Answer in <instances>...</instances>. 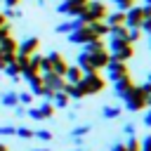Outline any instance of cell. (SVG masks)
<instances>
[{
    "mask_svg": "<svg viewBox=\"0 0 151 151\" xmlns=\"http://www.w3.org/2000/svg\"><path fill=\"white\" fill-rule=\"evenodd\" d=\"M151 92V85L149 83H144V85H134L123 99H125V109L127 111H142V109H146L149 104H146V94Z\"/></svg>",
    "mask_w": 151,
    "mask_h": 151,
    "instance_id": "cell-1",
    "label": "cell"
},
{
    "mask_svg": "<svg viewBox=\"0 0 151 151\" xmlns=\"http://www.w3.org/2000/svg\"><path fill=\"white\" fill-rule=\"evenodd\" d=\"M106 14H109L106 2H101V0H90L87 7H85V12H83L78 19H80L83 24H92V21H104Z\"/></svg>",
    "mask_w": 151,
    "mask_h": 151,
    "instance_id": "cell-2",
    "label": "cell"
},
{
    "mask_svg": "<svg viewBox=\"0 0 151 151\" xmlns=\"http://www.w3.org/2000/svg\"><path fill=\"white\" fill-rule=\"evenodd\" d=\"M106 50H109L111 59H116V61H127V59L134 57V45L127 42V40H113L111 38V42H109Z\"/></svg>",
    "mask_w": 151,
    "mask_h": 151,
    "instance_id": "cell-3",
    "label": "cell"
},
{
    "mask_svg": "<svg viewBox=\"0 0 151 151\" xmlns=\"http://www.w3.org/2000/svg\"><path fill=\"white\" fill-rule=\"evenodd\" d=\"M78 85H80L83 92L90 97V94H99V92L106 87V80L99 76V71H92V73H83V78H80Z\"/></svg>",
    "mask_w": 151,
    "mask_h": 151,
    "instance_id": "cell-4",
    "label": "cell"
},
{
    "mask_svg": "<svg viewBox=\"0 0 151 151\" xmlns=\"http://www.w3.org/2000/svg\"><path fill=\"white\" fill-rule=\"evenodd\" d=\"M87 2H90V0H61V2L57 5V12L73 19V17H80V14L85 12Z\"/></svg>",
    "mask_w": 151,
    "mask_h": 151,
    "instance_id": "cell-5",
    "label": "cell"
},
{
    "mask_svg": "<svg viewBox=\"0 0 151 151\" xmlns=\"http://www.w3.org/2000/svg\"><path fill=\"white\" fill-rule=\"evenodd\" d=\"M68 42L71 45H85V42H90V40H94L97 35H94V31L90 28V24H83L80 28H76V31H71L68 35Z\"/></svg>",
    "mask_w": 151,
    "mask_h": 151,
    "instance_id": "cell-6",
    "label": "cell"
},
{
    "mask_svg": "<svg viewBox=\"0 0 151 151\" xmlns=\"http://www.w3.org/2000/svg\"><path fill=\"white\" fill-rule=\"evenodd\" d=\"M47 61H50V71L57 73V76H64L66 68H68V61H66V57L61 52H50L47 54Z\"/></svg>",
    "mask_w": 151,
    "mask_h": 151,
    "instance_id": "cell-7",
    "label": "cell"
},
{
    "mask_svg": "<svg viewBox=\"0 0 151 151\" xmlns=\"http://www.w3.org/2000/svg\"><path fill=\"white\" fill-rule=\"evenodd\" d=\"M52 113H54V106H52V101H42L40 106L26 109V116H31L33 120H47V118H52Z\"/></svg>",
    "mask_w": 151,
    "mask_h": 151,
    "instance_id": "cell-8",
    "label": "cell"
},
{
    "mask_svg": "<svg viewBox=\"0 0 151 151\" xmlns=\"http://www.w3.org/2000/svg\"><path fill=\"white\" fill-rule=\"evenodd\" d=\"M142 21H144V7L132 5V7L125 12V26H127V28H139Z\"/></svg>",
    "mask_w": 151,
    "mask_h": 151,
    "instance_id": "cell-9",
    "label": "cell"
},
{
    "mask_svg": "<svg viewBox=\"0 0 151 151\" xmlns=\"http://www.w3.org/2000/svg\"><path fill=\"white\" fill-rule=\"evenodd\" d=\"M106 71H109V78H111V80H118V78H123V76H130L127 61H116V59H111V61L106 64Z\"/></svg>",
    "mask_w": 151,
    "mask_h": 151,
    "instance_id": "cell-10",
    "label": "cell"
},
{
    "mask_svg": "<svg viewBox=\"0 0 151 151\" xmlns=\"http://www.w3.org/2000/svg\"><path fill=\"white\" fill-rule=\"evenodd\" d=\"M42 76V85L50 90V92H59V90H64V85H66V80H64V76H57V73H40Z\"/></svg>",
    "mask_w": 151,
    "mask_h": 151,
    "instance_id": "cell-11",
    "label": "cell"
},
{
    "mask_svg": "<svg viewBox=\"0 0 151 151\" xmlns=\"http://www.w3.org/2000/svg\"><path fill=\"white\" fill-rule=\"evenodd\" d=\"M134 87V80H132V76H123V78H118V80H113V92L123 99L130 90Z\"/></svg>",
    "mask_w": 151,
    "mask_h": 151,
    "instance_id": "cell-12",
    "label": "cell"
},
{
    "mask_svg": "<svg viewBox=\"0 0 151 151\" xmlns=\"http://www.w3.org/2000/svg\"><path fill=\"white\" fill-rule=\"evenodd\" d=\"M38 50H40V40H38V38H26V40L19 42L17 54H26V57H31V54H35Z\"/></svg>",
    "mask_w": 151,
    "mask_h": 151,
    "instance_id": "cell-13",
    "label": "cell"
},
{
    "mask_svg": "<svg viewBox=\"0 0 151 151\" xmlns=\"http://www.w3.org/2000/svg\"><path fill=\"white\" fill-rule=\"evenodd\" d=\"M90 61H92V68L99 71V68H106V64L111 61V54H109V50H99V52L90 54Z\"/></svg>",
    "mask_w": 151,
    "mask_h": 151,
    "instance_id": "cell-14",
    "label": "cell"
},
{
    "mask_svg": "<svg viewBox=\"0 0 151 151\" xmlns=\"http://www.w3.org/2000/svg\"><path fill=\"white\" fill-rule=\"evenodd\" d=\"M83 26V21L78 19V17H73V19H68V21H61V24H57V33H61V35H68L71 31H76V28H80Z\"/></svg>",
    "mask_w": 151,
    "mask_h": 151,
    "instance_id": "cell-15",
    "label": "cell"
},
{
    "mask_svg": "<svg viewBox=\"0 0 151 151\" xmlns=\"http://www.w3.org/2000/svg\"><path fill=\"white\" fill-rule=\"evenodd\" d=\"M17 50H19V40H17L14 35H7V38L0 40V52H5V54H17Z\"/></svg>",
    "mask_w": 151,
    "mask_h": 151,
    "instance_id": "cell-16",
    "label": "cell"
},
{
    "mask_svg": "<svg viewBox=\"0 0 151 151\" xmlns=\"http://www.w3.org/2000/svg\"><path fill=\"white\" fill-rule=\"evenodd\" d=\"M104 21H106L109 26H125V12H120V9H116V12H109Z\"/></svg>",
    "mask_w": 151,
    "mask_h": 151,
    "instance_id": "cell-17",
    "label": "cell"
},
{
    "mask_svg": "<svg viewBox=\"0 0 151 151\" xmlns=\"http://www.w3.org/2000/svg\"><path fill=\"white\" fill-rule=\"evenodd\" d=\"M80 78H83V71H80V66H71L68 64V68H66V73H64V80L66 83H80Z\"/></svg>",
    "mask_w": 151,
    "mask_h": 151,
    "instance_id": "cell-18",
    "label": "cell"
},
{
    "mask_svg": "<svg viewBox=\"0 0 151 151\" xmlns=\"http://www.w3.org/2000/svg\"><path fill=\"white\" fill-rule=\"evenodd\" d=\"M50 101H52V106H54V109H66L71 99L66 97V92H61V90H59V92H54V94L50 97Z\"/></svg>",
    "mask_w": 151,
    "mask_h": 151,
    "instance_id": "cell-19",
    "label": "cell"
},
{
    "mask_svg": "<svg viewBox=\"0 0 151 151\" xmlns=\"http://www.w3.org/2000/svg\"><path fill=\"white\" fill-rule=\"evenodd\" d=\"M0 104H2V106H17V104H19V97H17V90H9V92H2V94H0Z\"/></svg>",
    "mask_w": 151,
    "mask_h": 151,
    "instance_id": "cell-20",
    "label": "cell"
},
{
    "mask_svg": "<svg viewBox=\"0 0 151 151\" xmlns=\"http://www.w3.org/2000/svg\"><path fill=\"white\" fill-rule=\"evenodd\" d=\"M109 35L113 40H127V26H109Z\"/></svg>",
    "mask_w": 151,
    "mask_h": 151,
    "instance_id": "cell-21",
    "label": "cell"
},
{
    "mask_svg": "<svg viewBox=\"0 0 151 151\" xmlns=\"http://www.w3.org/2000/svg\"><path fill=\"white\" fill-rule=\"evenodd\" d=\"M90 28L94 31V35H97V38L109 35V24H106V21H92V24H90Z\"/></svg>",
    "mask_w": 151,
    "mask_h": 151,
    "instance_id": "cell-22",
    "label": "cell"
},
{
    "mask_svg": "<svg viewBox=\"0 0 151 151\" xmlns=\"http://www.w3.org/2000/svg\"><path fill=\"white\" fill-rule=\"evenodd\" d=\"M83 50L92 54V52H99V50H106V45H104V40H101V38H94V40H90V42H85V45H83Z\"/></svg>",
    "mask_w": 151,
    "mask_h": 151,
    "instance_id": "cell-23",
    "label": "cell"
},
{
    "mask_svg": "<svg viewBox=\"0 0 151 151\" xmlns=\"http://www.w3.org/2000/svg\"><path fill=\"white\" fill-rule=\"evenodd\" d=\"M2 71H5V73H7V76L14 80V83H19V76H21V71H19V66L14 64V59H12V61H9V64H7Z\"/></svg>",
    "mask_w": 151,
    "mask_h": 151,
    "instance_id": "cell-24",
    "label": "cell"
},
{
    "mask_svg": "<svg viewBox=\"0 0 151 151\" xmlns=\"http://www.w3.org/2000/svg\"><path fill=\"white\" fill-rule=\"evenodd\" d=\"M28 59H31V57H26V54H14V64L19 66V71L28 68Z\"/></svg>",
    "mask_w": 151,
    "mask_h": 151,
    "instance_id": "cell-25",
    "label": "cell"
},
{
    "mask_svg": "<svg viewBox=\"0 0 151 151\" xmlns=\"http://www.w3.org/2000/svg\"><path fill=\"white\" fill-rule=\"evenodd\" d=\"M101 116H104V118H118V116H120V109H118V106H104Z\"/></svg>",
    "mask_w": 151,
    "mask_h": 151,
    "instance_id": "cell-26",
    "label": "cell"
},
{
    "mask_svg": "<svg viewBox=\"0 0 151 151\" xmlns=\"http://www.w3.org/2000/svg\"><path fill=\"white\" fill-rule=\"evenodd\" d=\"M139 38H142V28H127V42L134 45Z\"/></svg>",
    "mask_w": 151,
    "mask_h": 151,
    "instance_id": "cell-27",
    "label": "cell"
},
{
    "mask_svg": "<svg viewBox=\"0 0 151 151\" xmlns=\"http://www.w3.org/2000/svg\"><path fill=\"white\" fill-rule=\"evenodd\" d=\"M14 137H21V139H33V130H28V127H17V130H14Z\"/></svg>",
    "mask_w": 151,
    "mask_h": 151,
    "instance_id": "cell-28",
    "label": "cell"
},
{
    "mask_svg": "<svg viewBox=\"0 0 151 151\" xmlns=\"http://www.w3.org/2000/svg\"><path fill=\"white\" fill-rule=\"evenodd\" d=\"M113 5H116V9H120V12H127V9L134 5V0H113Z\"/></svg>",
    "mask_w": 151,
    "mask_h": 151,
    "instance_id": "cell-29",
    "label": "cell"
},
{
    "mask_svg": "<svg viewBox=\"0 0 151 151\" xmlns=\"http://www.w3.org/2000/svg\"><path fill=\"white\" fill-rule=\"evenodd\" d=\"M2 14H5V19H21V9H17V7H7Z\"/></svg>",
    "mask_w": 151,
    "mask_h": 151,
    "instance_id": "cell-30",
    "label": "cell"
},
{
    "mask_svg": "<svg viewBox=\"0 0 151 151\" xmlns=\"http://www.w3.org/2000/svg\"><path fill=\"white\" fill-rule=\"evenodd\" d=\"M33 137L40 139V142H50V139H52V132H50V130H35Z\"/></svg>",
    "mask_w": 151,
    "mask_h": 151,
    "instance_id": "cell-31",
    "label": "cell"
},
{
    "mask_svg": "<svg viewBox=\"0 0 151 151\" xmlns=\"http://www.w3.org/2000/svg\"><path fill=\"white\" fill-rule=\"evenodd\" d=\"M17 97H19V104H24V106H28L33 101V94L31 92H17Z\"/></svg>",
    "mask_w": 151,
    "mask_h": 151,
    "instance_id": "cell-32",
    "label": "cell"
},
{
    "mask_svg": "<svg viewBox=\"0 0 151 151\" xmlns=\"http://www.w3.org/2000/svg\"><path fill=\"white\" fill-rule=\"evenodd\" d=\"M139 28H142V33H146V35L151 33V14H146V17H144V21H142V26H139Z\"/></svg>",
    "mask_w": 151,
    "mask_h": 151,
    "instance_id": "cell-33",
    "label": "cell"
},
{
    "mask_svg": "<svg viewBox=\"0 0 151 151\" xmlns=\"http://www.w3.org/2000/svg\"><path fill=\"white\" fill-rule=\"evenodd\" d=\"M14 130L17 127H12V125H0V137H12Z\"/></svg>",
    "mask_w": 151,
    "mask_h": 151,
    "instance_id": "cell-34",
    "label": "cell"
},
{
    "mask_svg": "<svg viewBox=\"0 0 151 151\" xmlns=\"http://www.w3.org/2000/svg\"><path fill=\"white\" fill-rule=\"evenodd\" d=\"M125 151H139V142H137L134 137H130L127 144H125Z\"/></svg>",
    "mask_w": 151,
    "mask_h": 151,
    "instance_id": "cell-35",
    "label": "cell"
},
{
    "mask_svg": "<svg viewBox=\"0 0 151 151\" xmlns=\"http://www.w3.org/2000/svg\"><path fill=\"white\" fill-rule=\"evenodd\" d=\"M12 59H14V54H5V52H0V71H2Z\"/></svg>",
    "mask_w": 151,
    "mask_h": 151,
    "instance_id": "cell-36",
    "label": "cell"
},
{
    "mask_svg": "<svg viewBox=\"0 0 151 151\" xmlns=\"http://www.w3.org/2000/svg\"><path fill=\"white\" fill-rule=\"evenodd\" d=\"M87 132H90V125H80V127L73 130V137H85Z\"/></svg>",
    "mask_w": 151,
    "mask_h": 151,
    "instance_id": "cell-37",
    "label": "cell"
},
{
    "mask_svg": "<svg viewBox=\"0 0 151 151\" xmlns=\"http://www.w3.org/2000/svg\"><path fill=\"white\" fill-rule=\"evenodd\" d=\"M139 151H151V134L139 142Z\"/></svg>",
    "mask_w": 151,
    "mask_h": 151,
    "instance_id": "cell-38",
    "label": "cell"
},
{
    "mask_svg": "<svg viewBox=\"0 0 151 151\" xmlns=\"http://www.w3.org/2000/svg\"><path fill=\"white\" fill-rule=\"evenodd\" d=\"M40 73H50V61H47V57H40Z\"/></svg>",
    "mask_w": 151,
    "mask_h": 151,
    "instance_id": "cell-39",
    "label": "cell"
},
{
    "mask_svg": "<svg viewBox=\"0 0 151 151\" xmlns=\"http://www.w3.org/2000/svg\"><path fill=\"white\" fill-rule=\"evenodd\" d=\"M0 2H2V5H5V9H7V7H17L21 0H0Z\"/></svg>",
    "mask_w": 151,
    "mask_h": 151,
    "instance_id": "cell-40",
    "label": "cell"
},
{
    "mask_svg": "<svg viewBox=\"0 0 151 151\" xmlns=\"http://www.w3.org/2000/svg\"><path fill=\"white\" fill-rule=\"evenodd\" d=\"M14 113H17V116H26V109H24V106H19V104H17V106H14Z\"/></svg>",
    "mask_w": 151,
    "mask_h": 151,
    "instance_id": "cell-41",
    "label": "cell"
},
{
    "mask_svg": "<svg viewBox=\"0 0 151 151\" xmlns=\"http://www.w3.org/2000/svg\"><path fill=\"white\" fill-rule=\"evenodd\" d=\"M125 134H130V137H134V125H125Z\"/></svg>",
    "mask_w": 151,
    "mask_h": 151,
    "instance_id": "cell-42",
    "label": "cell"
},
{
    "mask_svg": "<svg viewBox=\"0 0 151 151\" xmlns=\"http://www.w3.org/2000/svg\"><path fill=\"white\" fill-rule=\"evenodd\" d=\"M144 125H149V127H151V109H149V111H146V116H144Z\"/></svg>",
    "mask_w": 151,
    "mask_h": 151,
    "instance_id": "cell-43",
    "label": "cell"
},
{
    "mask_svg": "<svg viewBox=\"0 0 151 151\" xmlns=\"http://www.w3.org/2000/svg\"><path fill=\"white\" fill-rule=\"evenodd\" d=\"M111 151H125V144H113V149Z\"/></svg>",
    "mask_w": 151,
    "mask_h": 151,
    "instance_id": "cell-44",
    "label": "cell"
},
{
    "mask_svg": "<svg viewBox=\"0 0 151 151\" xmlns=\"http://www.w3.org/2000/svg\"><path fill=\"white\" fill-rule=\"evenodd\" d=\"M33 151H50L47 146H40V149H33Z\"/></svg>",
    "mask_w": 151,
    "mask_h": 151,
    "instance_id": "cell-45",
    "label": "cell"
},
{
    "mask_svg": "<svg viewBox=\"0 0 151 151\" xmlns=\"http://www.w3.org/2000/svg\"><path fill=\"white\" fill-rule=\"evenodd\" d=\"M146 104H149V106H151V92H149V94H146Z\"/></svg>",
    "mask_w": 151,
    "mask_h": 151,
    "instance_id": "cell-46",
    "label": "cell"
},
{
    "mask_svg": "<svg viewBox=\"0 0 151 151\" xmlns=\"http://www.w3.org/2000/svg\"><path fill=\"white\" fill-rule=\"evenodd\" d=\"M0 151H7V146H5V144H2V142H0Z\"/></svg>",
    "mask_w": 151,
    "mask_h": 151,
    "instance_id": "cell-47",
    "label": "cell"
},
{
    "mask_svg": "<svg viewBox=\"0 0 151 151\" xmlns=\"http://www.w3.org/2000/svg\"><path fill=\"white\" fill-rule=\"evenodd\" d=\"M146 83H149V85H151V73H149V76H146Z\"/></svg>",
    "mask_w": 151,
    "mask_h": 151,
    "instance_id": "cell-48",
    "label": "cell"
},
{
    "mask_svg": "<svg viewBox=\"0 0 151 151\" xmlns=\"http://www.w3.org/2000/svg\"><path fill=\"white\" fill-rule=\"evenodd\" d=\"M149 50H151V33H149Z\"/></svg>",
    "mask_w": 151,
    "mask_h": 151,
    "instance_id": "cell-49",
    "label": "cell"
},
{
    "mask_svg": "<svg viewBox=\"0 0 151 151\" xmlns=\"http://www.w3.org/2000/svg\"><path fill=\"white\" fill-rule=\"evenodd\" d=\"M144 2H146V5H151V0H144Z\"/></svg>",
    "mask_w": 151,
    "mask_h": 151,
    "instance_id": "cell-50",
    "label": "cell"
},
{
    "mask_svg": "<svg viewBox=\"0 0 151 151\" xmlns=\"http://www.w3.org/2000/svg\"><path fill=\"white\" fill-rule=\"evenodd\" d=\"M78 151H80V149H78Z\"/></svg>",
    "mask_w": 151,
    "mask_h": 151,
    "instance_id": "cell-51",
    "label": "cell"
},
{
    "mask_svg": "<svg viewBox=\"0 0 151 151\" xmlns=\"http://www.w3.org/2000/svg\"><path fill=\"white\" fill-rule=\"evenodd\" d=\"M59 2H61V0H59Z\"/></svg>",
    "mask_w": 151,
    "mask_h": 151,
    "instance_id": "cell-52",
    "label": "cell"
}]
</instances>
